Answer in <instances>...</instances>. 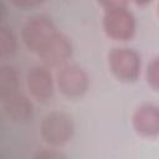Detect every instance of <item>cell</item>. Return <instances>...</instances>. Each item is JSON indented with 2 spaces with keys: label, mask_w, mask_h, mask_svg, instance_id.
<instances>
[{
  "label": "cell",
  "mask_w": 159,
  "mask_h": 159,
  "mask_svg": "<svg viewBox=\"0 0 159 159\" xmlns=\"http://www.w3.org/2000/svg\"><path fill=\"white\" fill-rule=\"evenodd\" d=\"M16 37L12 32V30L6 26H0V51L2 56H11L16 51Z\"/></svg>",
  "instance_id": "8fae6325"
},
{
  "label": "cell",
  "mask_w": 159,
  "mask_h": 159,
  "mask_svg": "<svg viewBox=\"0 0 159 159\" xmlns=\"http://www.w3.org/2000/svg\"><path fill=\"white\" fill-rule=\"evenodd\" d=\"M75 132V124L70 114L62 111L47 113L40 124L41 138L51 147H61L71 140Z\"/></svg>",
  "instance_id": "3957f363"
},
{
  "label": "cell",
  "mask_w": 159,
  "mask_h": 159,
  "mask_svg": "<svg viewBox=\"0 0 159 159\" xmlns=\"http://www.w3.org/2000/svg\"><path fill=\"white\" fill-rule=\"evenodd\" d=\"M32 159H67L63 153L56 149H43L37 152Z\"/></svg>",
  "instance_id": "4fadbf2b"
},
{
  "label": "cell",
  "mask_w": 159,
  "mask_h": 159,
  "mask_svg": "<svg viewBox=\"0 0 159 159\" xmlns=\"http://www.w3.org/2000/svg\"><path fill=\"white\" fill-rule=\"evenodd\" d=\"M108 66L113 76L120 82H134L142 68L139 53L129 47H114L108 53Z\"/></svg>",
  "instance_id": "277c9868"
},
{
  "label": "cell",
  "mask_w": 159,
  "mask_h": 159,
  "mask_svg": "<svg viewBox=\"0 0 159 159\" xmlns=\"http://www.w3.org/2000/svg\"><path fill=\"white\" fill-rule=\"evenodd\" d=\"M4 111L6 116L16 123H25L32 118L34 114V104L31 99L24 94L22 92L17 91L11 96L1 99Z\"/></svg>",
  "instance_id": "9c48e42d"
},
{
  "label": "cell",
  "mask_w": 159,
  "mask_h": 159,
  "mask_svg": "<svg viewBox=\"0 0 159 159\" xmlns=\"http://www.w3.org/2000/svg\"><path fill=\"white\" fill-rule=\"evenodd\" d=\"M56 84L60 92L67 98L75 99L82 97L89 84L87 72L78 65H65L56 73Z\"/></svg>",
  "instance_id": "5b68a950"
},
{
  "label": "cell",
  "mask_w": 159,
  "mask_h": 159,
  "mask_svg": "<svg viewBox=\"0 0 159 159\" xmlns=\"http://www.w3.org/2000/svg\"><path fill=\"white\" fill-rule=\"evenodd\" d=\"M102 26L106 35L114 41H129L135 35L137 21L124 1H103Z\"/></svg>",
  "instance_id": "6da1fadb"
},
{
  "label": "cell",
  "mask_w": 159,
  "mask_h": 159,
  "mask_svg": "<svg viewBox=\"0 0 159 159\" xmlns=\"http://www.w3.org/2000/svg\"><path fill=\"white\" fill-rule=\"evenodd\" d=\"M19 75L15 67L4 65L0 67V98L4 99L19 91Z\"/></svg>",
  "instance_id": "30bf717a"
},
{
  "label": "cell",
  "mask_w": 159,
  "mask_h": 159,
  "mask_svg": "<svg viewBox=\"0 0 159 159\" xmlns=\"http://www.w3.org/2000/svg\"><path fill=\"white\" fill-rule=\"evenodd\" d=\"M72 55V43L70 39L58 31V34L47 43V46L37 55L45 66L62 67Z\"/></svg>",
  "instance_id": "ba28073f"
},
{
  "label": "cell",
  "mask_w": 159,
  "mask_h": 159,
  "mask_svg": "<svg viewBox=\"0 0 159 159\" xmlns=\"http://www.w3.org/2000/svg\"><path fill=\"white\" fill-rule=\"evenodd\" d=\"M57 34L58 30L51 17L34 15L25 21L21 29V40L30 52L39 55Z\"/></svg>",
  "instance_id": "7a4b0ae2"
},
{
  "label": "cell",
  "mask_w": 159,
  "mask_h": 159,
  "mask_svg": "<svg viewBox=\"0 0 159 159\" xmlns=\"http://www.w3.org/2000/svg\"><path fill=\"white\" fill-rule=\"evenodd\" d=\"M145 77H147L148 84L153 89L159 91V55L153 57L152 61L148 63Z\"/></svg>",
  "instance_id": "7c38bea8"
},
{
  "label": "cell",
  "mask_w": 159,
  "mask_h": 159,
  "mask_svg": "<svg viewBox=\"0 0 159 159\" xmlns=\"http://www.w3.org/2000/svg\"><path fill=\"white\" fill-rule=\"evenodd\" d=\"M26 86L32 98L39 102H47L55 91V80L47 66L36 65L26 73Z\"/></svg>",
  "instance_id": "8992f818"
},
{
  "label": "cell",
  "mask_w": 159,
  "mask_h": 159,
  "mask_svg": "<svg viewBox=\"0 0 159 159\" xmlns=\"http://www.w3.org/2000/svg\"><path fill=\"white\" fill-rule=\"evenodd\" d=\"M132 125L135 133L144 138L159 137V107L153 103L138 106L132 117Z\"/></svg>",
  "instance_id": "52a82bcc"
},
{
  "label": "cell",
  "mask_w": 159,
  "mask_h": 159,
  "mask_svg": "<svg viewBox=\"0 0 159 159\" xmlns=\"http://www.w3.org/2000/svg\"><path fill=\"white\" fill-rule=\"evenodd\" d=\"M158 16H159V4H158Z\"/></svg>",
  "instance_id": "5bb4252c"
}]
</instances>
